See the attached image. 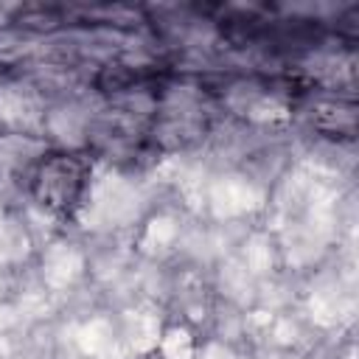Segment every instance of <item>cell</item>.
<instances>
[{
    "instance_id": "7a4b0ae2",
    "label": "cell",
    "mask_w": 359,
    "mask_h": 359,
    "mask_svg": "<svg viewBox=\"0 0 359 359\" xmlns=\"http://www.w3.org/2000/svg\"><path fill=\"white\" fill-rule=\"evenodd\" d=\"M303 112L314 132L328 140H353L356 132V104L339 95H309Z\"/></svg>"
},
{
    "instance_id": "6da1fadb",
    "label": "cell",
    "mask_w": 359,
    "mask_h": 359,
    "mask_svg": "<svg viewBox=\"0 0 359 359\" xmlns=\"http://www.w3.org/2000/svg\"><path fill=\"white\" fill-rule=\"evenodd\" d=\"M93 171L95 157L87 149L45 146L22 177V194L50 219L70 222L87 202Z\"/></svg>"
}]
</instances>
